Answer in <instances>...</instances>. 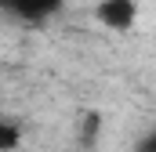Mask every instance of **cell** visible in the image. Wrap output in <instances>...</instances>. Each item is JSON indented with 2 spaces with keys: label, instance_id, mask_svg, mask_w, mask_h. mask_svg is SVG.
Segmentation results:
<instances>
[{
  "label": "cell",
  "instance_id": "obj_6",
  "mask_svg": "<svg viewBox=\"0 0 156 152\" xmlns=\"http://www.w3.org/2000/svg\"><path fill=\"white\" fill-rule=\"evenodd\" d=\"M0 7H4V0H0Z\"/></svg>",
  "mask_w": 156,
  "mask_h": 152
},
{
  "label": "cell",
  "instance_id": "obj_3",
  "mask_svg": "<svg viewBox=\"0 0 156 152\" xmlns=\"http://www.w3.org/2000/svg\"><path fill=\"white\" fill-rule=\"evenodd\" d=\"M98 138H102V112L98 109H87L83 112V123H80V149H94L98 145Z\"/></svg>",
  "mask_w": 156,
  "mask_h": 152
},
{
  "label": "cell",
  "instance_id": "obj_5",
  "mask_svg": "<svg viewBox=\"0 0 156 152\" xmlns=\"http://www.w3.org/2000/svg\"><path fill=\"white\" fill-rule=\"evenodd\" d=\"M134 152H156V127H153V130H145V134L134 141Z\"/></svg>",
  "mask_w": 156,
  "mask_h": 152
},
{
  "label": "cell",
  "instance_id": "obj_1",
  "mask_svg": "<svg viewBox=\"0 0 156 152\" xmlns=\"http://www.w3.org/2000/svg\"><path fill=\"white\" fill-rule=\"evenodd\" d=\"M94 18H98V26H105L113 33H127L138 22V0H98Z\"/></svg>",
  "mask_w": 156,
  "mask_h": 152
},
{
  "label": "cell",
  "instance_id": "obj_4",
  "mask_svg": "<svg viewBox=\"0 0 156 152\" xmlns=\"http://www.w3.org/2000/svg\"><path fill=\"white\" fill-rule=\"evenodd\" d=\"M18 145H22V130H18V123L0 119V152H15Z\"/></svg>",
  "mask_w": 156,
  "mask_h": 152
},
{
  "label": "cell",
  "instance_id": "obj_2",
  "mask_svg": "<svg viewBox=\"0 0 156 152\" xmlns=\"http://www.w3.org/2000/svg\"><path fill=\"white\" fill-rule=\"evenodd\" d=\"M62 4H66V0H4L0 11H11V15H18L22 22H44V18H51V15H58Z\"/></svg>",
  "mask_w": 156,
  "mask_h": 152
}]
</instances>
